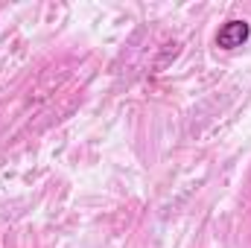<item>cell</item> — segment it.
I'll return each mask as SVG.
<instances>
[{"mask_svg":"<svg viewBox=\"0 0 251 248\" xmlns=\"http://www.w3.org/2000/svg\"><path fill=\"white\" fill-rule=\"evenodd\" d=\"M249 35H251L249 21H240V18H234V21H228V24H222V26H219V32H216V47L231 53V50L243 47V44L249 41Z\"/></svg>","mask_w":251,"mask_h":248,"instance_id":"1","label":"cell"}]
</instances>
